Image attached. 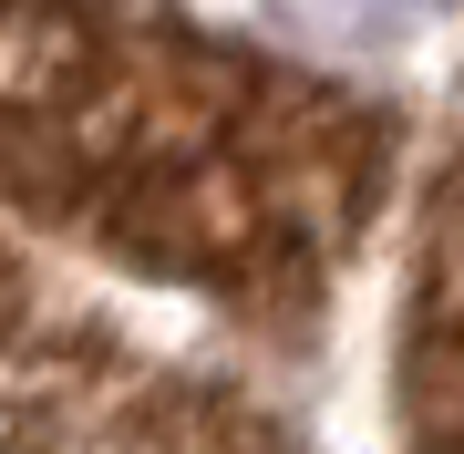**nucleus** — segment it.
<instances>
[{
  "label": "nucleus",
  "mask_w": 464,
  "mask_h": 454,
  "mask_svg": "<svg viewBox=\"0 0 464 454\" xmlns=\"http://www.w3.org/2000/svg\"><path fill=\"white\" fill-rule=\"evenodd\" d=\"M392 413L413 454H464V166L433 186L392 320Z\"/></svg>",
  "instance_id": "obj_3"
},
{
  "label": "nucleus",
  "mask_w": 464,
  "mask_h": 454,
  "mask_svg": "<svg viewBox=\"0 0 464 454\" xmlns=\"http://www.w3.org/2000/svg\"><path fill=\"white\" fill-rule=\"evenodd\" d=\"M0 454H299V434L258 392L32 300L0 331Z\"/></svg>",
  "instance_id": "obj_2"
},
{
  "label": "nucleus",
  "mask_w": 464,
  "mask_h": 454,
  "mask_svg": "<svg viewBox=\"0 0 464 454\" xmlns=\"http://www.w3.org/2000/svg\"><path fill=\"white\" fill-rule=\"evenodd\" d=\"M402 114L310 52L134 0H0V197L248 331H310L372 248Z\"/></svg>",
  "instance_id": "obj_1"
}]
</instances>
